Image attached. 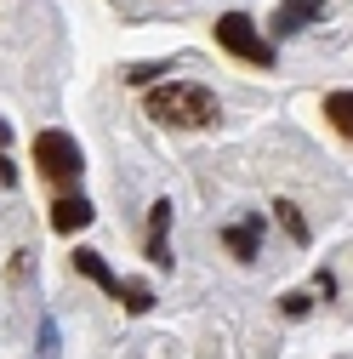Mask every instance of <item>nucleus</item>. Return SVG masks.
Listing matches in <instances>:
<instances>
[{
	"label": "nucleus",
	"instance_id": "nucleus-1",
	"mask_svg": "<svg viewBox=\"0 0 353 359\" xmlns=\"http://www.w3.org/2000/svg\"><path fill=\"white\" fill-rule=\"evenodd\" d=\"M148 114L160 126L194 131V126L216 120V92H211V86H194V80H171V86H154V92H148Z\"/></svg>",
	"mask_w": 353,
	"mask_h": 359
},
{
	"label": "nucleus",
	"instance_id": "nucleus-2",
	"mask_svg": "<svg viewBox=\"0 0 353 359\" xmlns=\"http://www.w3.org/2000/svg\"><path fill=\"white\" fill-rule=\"evenodd\" d=\"M216 46L223 52H234L240 63H256V69H274V46L262 40V29L245 18V12H228V18H216Z\"/></svg>",
	"mask_w": 353,
	"mask_h": 359
},
{
	"label": "nucleus",
	"instance_id": "nucleus-3",
	"mask_svg": "<svg viewBox=\"0 0 353 359\" xmlns=\"http://www.w3.org/2000/svg\"><path fill=\"white\" fill-rule=\"evenodd\" d=\"M74 268H80L85 280H97V285H103V291H109L120 308H131V313H148V308H154V291H148V285H125V280L114 274V268L97 257V251H74Z\"/></svg>",
	"mask_w": 353,
	"mask_h": 359
},
{
	"label": "nucleus",
	"instance_id": "nucleus-4",
	"mask_svg": "<svg viewBox=\"0 0 353 359\" xmlns=\"http://www.w3.org/2000/svg\"><path fill=\"white\" fill-rule=\"evenodd\" d=\"M34 165L46 183H69V177H80V143L69 137V131H40L34 137Z\"/></svg>",
	"mask_w": 353,
	"mask_h": 359
},
{
	"label": "nucleus",
	"instance_id": "nucleus-5",
	"mask_svg": "<svg viewBox=\"0 0 353 359\" xmlns=\"http://www.w3.org/2000/svg\"><path fill=\"white\" fill-rule=\"evenodd\" d=\"M92 217H97V211H92L85 194H63V200L52 205V229H57V234H74V229H85Z\"/></svg>",
	"mask_w": 353,
	"mask_h": 359
},
{
	"label": "nucleus",
	"instance_id": "nucleus-6",
	"mask_svg": "<svg viewBox=\"0 0 353 359\" xmlns=\"http://www.w3.org/2000/svg\"><path fill=\"white\" fill-rule=\"evenodd\" d=\"M325 6H319V0H285V6H279V18H274V29L279 34H296L302 23H314Z\"/></svg>",
	"mask_w": 353,
	"mask_h": 359
},
{
	"label": "nucleus",
	"instance_id": "nucleus-7",
	"mask_svg": "<svg viewBox=\"0 0 353 359\" xmlns=\"http://www.w3.org/2000/svg\"><path fill=\"white\" fill-rule=\"evenodd\" d=\"M165 222H171V200H160V205L148 211V257H154V262H171V257H165Z\"/></svg>",
	"mask_w": 353,
	"mask_h": 359
},
{
	"label": "nucleus",
	"instance_id": "nucleus-8",
	"mask_svg": "<svg viewBox=\"0 0 353 359\" xmlns=\"http://www.w3.org/2000/svg\"><path fill=\"white\" fill-rule=\"evenodd\" d=\"M325 120L342 131V137H353V92H331L325 97Z\"/></svg>",
	"mask_w": 353,
	"mask_h": 359
},
{
	"label": "nucleus",
	"instance_id": "nucleus-9",
	"mask_svg": "<svg viewBox=\"0 0 353 359\" xmlns=\"http://www.w3.org/2000/svg\"><path fill=\"white\" fill-rule=\"evenodd\" d=\"M223 240H228V251H234L240 262H251V257H256V222H245V229H228Z\"/></svg>",
	"mask_w": 353,
	"mask_h": 359
},
{
	"label": "nucleus",
	"instance_id": "nucleus-10",
	"mask_svg": "<svg viewBox=\"0 0 353 359\" xmlns=\"http://www.w3.org/2000/svg\"><path fill=\"white\" fill-rule=\"evenodd\" d=\"M274 211H279V222H285V234H291V240H296V245H307V222H302V211H296V205H291V200H279V205H274Z\"/></svg>",
	"mask_w": 353,
	"mask_h": 359
},
{
	"label": "nucleus",
	"instance_id": "nucleus-11",
	"mask_svg": "<svg viewBox=\"0 0 353 359\" xmlns=\"http://www.w3.org/2000/svg\"><path fill=\"white\" fill-rule=\"evenodd\" d=\"M6 137H12V131H6V120H0V149H6Z\"/></svg>",
	"mask_w": 353,
	"mask_h": 359
}]
</instances>
